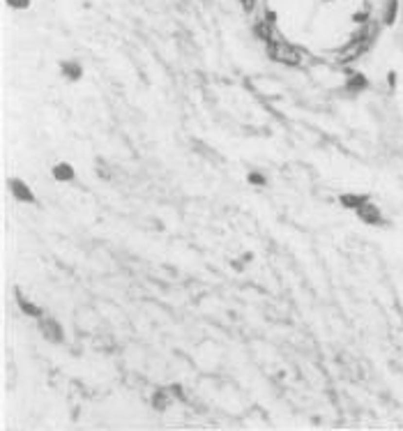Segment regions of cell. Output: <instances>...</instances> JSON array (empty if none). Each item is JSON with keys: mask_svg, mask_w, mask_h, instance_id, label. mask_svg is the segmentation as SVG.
Masks as SVG:
<instances>
[{"mask_svg": "<svg viewBox=\"0 0 403 431\" xmlns=\"http://www.w3.org/2000/svg\"><path fill=\"white\" fill-rule=\"evenodd\" d=\"M270 58L277 62H283V65H299V51L293 49V46L283 44V42H277V44H270Z\"/></svg>", "mask_w": 403, "mask_h": 431, "instance_id": "6da1fadb", "label": "cell"}, {"mask_svg": "<svg viewBox=\"0 0 403 431\" xmlns=\"http://www.w3.org/2000/svg\"><path fill=\"white\" fill-rule=\"evenodd\" d=\"M39 330L44 332V337L49 341H62V330H60V325H58V321L44 316L39 321Z\"/></svg>", "mask_w": 403, "mask_h": 431, "instance_id": "7a4b0ae2", "label": "cell"}, {"mask_svg": "<svg viewBox=\"0 0 403 431\" xmlns=\"http://www.w3.org/2000/svg\"><path fill=\"white\" fill-rule=\"evenodd\" d=\"M357 215H359V219L362 221H367V224H380L383 221V217H380V210H378L376 205H371V203H362L357 208Z\"/></svg>", "mask_w": 403, "mask_h": 431, "instance_id": "3957f363", "label": "cell"}, {"mask_svg": "<svg viewBox=\"0 0 403 431\" xmlns=\"http://www.w3.org/2000/svg\"><path fill=\"white\" fill-rule=\"evenodd\" d=\"M9 185H12V192H14V196H17V198H21V201H26V203H33V201H35L33 192H30V189H28V185H23L21 180H12Z\"/></svg>", "mask_w": 403, "mask_h": 431, "instance_id": "277c9868", "label": "cell"}, {"mask_svg": "<svg viewBox=\"0 0 403 431\" xmlns=\"http://www.w3.org/2000/svg\"><path fill=\"white\" fill-rule=\"evenodd\" d=\"M53 178L60 180V182H67L74 178V168L70 164H58V166H53Z\"/></svg>", "mask_w": 403, "mask_h": 431, "instance_id": "5b68a950", "label": "cell"}, {"mask_svg": "<svg viewBox=\"0 0 403 431\" xmlns=\"http://www.w3.org/2000/svg\"><path fill=\"white\" fill-rule=\"evenodd\" d=\"M367 201H368L367 196H352V194H343V196H341L343 205H346V208H355V210H357L362 203H367Z\"/></svg>", "mask_w": 403, "mask_h": 431, "instance_id": "8992f818", "label": "cell"}, {"mask_svg": "<svg viewBox=\"0 0 403 431\" xmlns=\"http://www.w3.org/2000/svg\"><path fill=\"white\" fill-rule=\"evenodd\" d=\"M17 300H18V307L23 309V314H28V316H39V314H42L39 307H35L33 302H28L23 295H17Z\"/></svg>", "mask_w": 403, "mask_h": 431, "instance_id": "52a82bcc", "label": "cell"}, {"mask_svg": "<svg viewBox=\"0 0 403 431\" xmlns=\"http://www.w3.org/2000/svg\"><path fill=\"white\" fill-rule=\"evenodd\" d=\"M62 72H65L67 79H79L81 76V67L76 62H65V65H62Z\"/></svg>", "mask_w": 403, "mask_h": 431, "instance_id": "ba28073f", "label": "cell"}, {"mask_svg": "<svg viewBox=\"0 0 403 431\" xmlns=\"http://www.w3.org/2000/svg\"><path fill=\"white\" fill-rule=\"evenodd\" d=\"M362 88H367V79L359 76V74H352L350 81H348V90H362Z\"/></svg>", "mask_w": 403, "mask_h": 431, "instance_id": "9c48e42d", "label": "cell"}, {"mask_svg": "<svg viewBox=\"0 0 403 431\" xmlns=\"http://www.w3.org/2000/svg\"><path fill=\"white\" fill-rule=\"evenodd\" d=\"M396 7H399V2L396 0H389L387 2V9H385V23H394V17H396Z\"/></svg>", "mask_w": 403, "mask_h": 431, "instance_id": "30bf717a", "label": "cell"}, {"mask_svg": "<svg viewBox=\"0 0 403 431\" xmlns=\"http://www.w3.org/2000/svg\"><path fill=\"white\" fill-rule=\"evenodd\" d=\"M152 404H155V408H157V411H161V408H166L168 396L164 395V392H157V395L152 396Z\"/></svg>", "mask_w": 403, "mask_h": 431, "instance_id": "8fae6325", "label": "cell"}, {"mask_svg": "<svg viewBox=\"0 0 403 431\" xmlns=\"http://www.w3.org/2000/svg\"><path fill=\"white\" fill-rule=\"evenodd\" d=\"M256 30V35L261 37V39H270L272 33H270V28H267V23H258V26L254 28Z\"/></svg>", "mask_w": 403, "mask_h": 431, "instance_id": "7c38bea8", "label": "cell"}, {"mask_svg": "<svg viewBox=\"0 0 403 431\" xmlns=\"http://www.w3.org/2000/svg\"><path fill=\"white\" fill-rule=\"evenodd\" d=\"M249 182L251 185H265V178L261 173H249Z\"/></svg>", "mask_w": 403, "mask_h": 431, "instance_id": "4fadbf2b", "label": "cell"}, {"mask_svg": "<svg viewBox=\"0 0 403 431\" xmlns=\"http://www.w3.org/2000/svg\"><path fill=\"white\" fill-rule=\"evenodd\" d=\"M9 5H12V7H28V5H30V0H7Z\"/></svg>", "mask_w": 403, "mask_h": 431, "instance_id": "5bb4252c", "label": "cell"}]
</instances>
